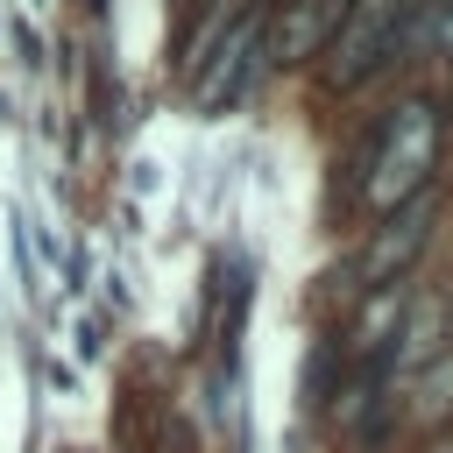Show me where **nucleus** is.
I'll list each match as a JSON object with an SVG mask.
<instances>
[{"label": "nucleus", "instance_id": "1", "mask_svg": "<svg viewBox=\"0 0 453 453\" xmlns=\"http://www.w3.org/2000/svg\"><path fill=\"white\" fill-rule=\"evenodd\" d=\"M439 149H446V113H439V106L418 92V99H403V106L382 120V134L361 149L354 191H361L375 212H396V205H411V198L432 184Z\"/></svg>", "mask_w": 453, "mask_h": 453}, {"label": "nucleus", "instance_id": "2", "mask_svg": "<svg viewBox=\"0 0 453 453\" xmlns=\"http://www.w3.org/2000/svg\"><path fill=\"white\" fill-rule=\"evenodd\" d=\"M411 14H418V0H347V14H340V28H333V85H340V92L368 85V78L396 57Z\"/></svg>", "mask_w": 453, "mask_h": 453}, {"label": "nucleus", "instance_id": "3", "mask_svg": "<svg viewBox=\"0 0 453 453\" xmlns=\"http://www.w3.org/2000/svg\"><path fill=\"white\" fill-rule=\"evenodd\" d=\"M255 57H262V14H255V7H241V14L212 35V50L198 57V71H191V99H198L205 113H219L226 99H241V92H248Z\"/></svg>", "mask_w": 453, "mask_h": 453}, {"label": "nucleus", "instance_id": "4", "mask_svg": "<svg viewBox=\"0 0 453 453\" xmlns=\"http://www.w3.org/2000/svg\"><path fill=\"white\" fill-rule=\"evenodd\" d=\"M432 219H439L432 191H418L411 205L382 212V226L368 234V248H361V262H354L361 290H389V283H403V269H411V262L425 255V241H432Z\"/></svg>", "mask_w": 453, "mask_h": 453}, {"label": "nucleus", "instance_id": "5", "mask_svg": "<svg viewBox=\"0 0 453 453\" xmlns=\"http://www.w3.org/2000/svg\"><path fill=\"white\" fill-rule=\"evenodd\" d=\"M340 14H347V0H283L276 28L262 35V64H304V57H319L333 42Z\"/></svg>", "mask_w": 453, "mask_h": 453}, {"label": "nucleus", "instance_id": "6", "mask_svg": "<svg viewBox=\"0 0 453 453\" xmlns=\"http://www.w3.org/2000/svg\"><path fill=\"white\" fill-rule=\"evenodd\" d=\"M396 319H403V283H389V290H368V304L354 311V326H347V354L368 368V361H389V333H396Z\"/></svg>", "mask_w": 453, "mask_h": 453}, {"label": "nucleus", "instance_id": "7", "mask_svg": "<svg viewBox=\"0 0 453 453\" xmlns=\"http://www.w3.org/2000/svg\"><path fill=\"white\" fill-rule=\"evenodd\" d=\"M418 7H446V0H418Z\"/></svg>", "mask_w": 453, "mask_h": 453}]
</instances>
